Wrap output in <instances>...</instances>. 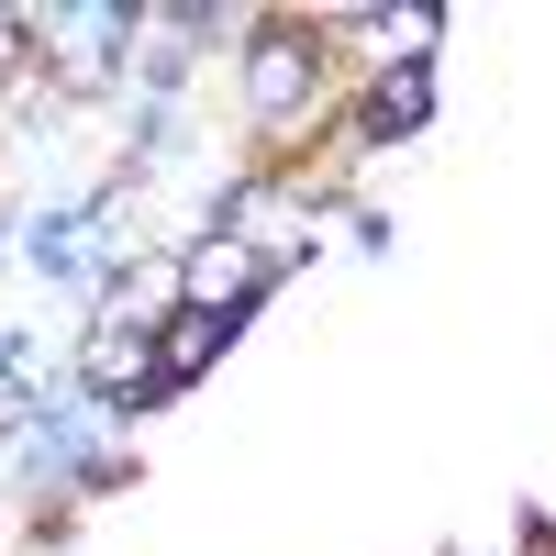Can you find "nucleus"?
Segmentation results:
<instances>
[{
  "label": "nucleus",
  "instance_id": "1",
  "mask_svg": "<svg viewBox=\"0 0 556 556\" xmlns=\"http://www.w3.org/2000/svg\"><path fill=\"white\" fill-rule=\"evenodd\" d=\"M245 78H256V101H267V112H290L301 89H312V34H278V45H256V67H245Z\"/></svg>",
  "mask_w": 556,
  "mask_h": 556
},
{
  "label": "nucleus",
  "instance_id": "2",
  "mask_svg": "<svg viewBox=\"0 0 556 556\" xmlns=\"http://www.w3.org/2000/svg\"><path fill=\"white\" fill-rule=\"evenodd\" d=\"M89 379H112L123 401H156V379H167V367H156V345H134V334H112V345H89Z\"/></svg>",
  "mask_w": 556,
  "mask_h": 556
},
{
  "label": "nucleus",
  "instance_id": "3",
  "mask_svg": "<svg viewBox=\"0 0 556 556\" xmlns=\"http://www.w3.org/2000/svg\"><path fill=\"white\" fill-rule=\"evenodd\" d=\"M424 112H434V78H424V67H390L379 101H367V134H412Z\"/></svg>",
  "mask_w": 556,
  "mask_h": 556
},
{
  "label": "nucleus",
  "instance_id": "4",
  "mask_svg": "<svg viewBox=\"0 0 556 556\" xmlns=\"http://www.w3.org/2000/svg\"><path fill=\"white\" fill-rule=\"evenodd\" d=\"M190 278H201V290H212V312L235 323V290H245V278H256V256H245V245H201V267H190Z\"/></svg>",
  "mask_w": 556,
  "mask_h": 556
}]
</instances>
